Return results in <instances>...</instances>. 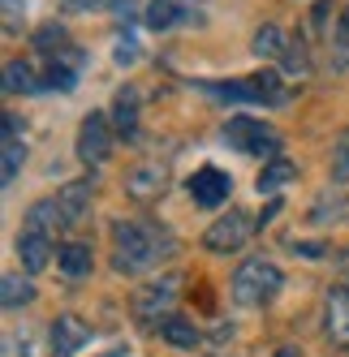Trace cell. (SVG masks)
I'll return each mask as SVG.
<instances>
[{
  "label": "cell",
  "mask_w": 349,
  "mask_h": 357,
  "mask_svg": "<svg viewBox=\"0 0 349 357\" xmlns=\"http://www.w3.org/2000/svg\"><path fill=\"white\" fill-rule=\"evenodd\" d=\"M285 47H289V39L281 35V26H259L255 31V56H267V61H281L285 56Z\"/></svg>",
  "instance_id": "20"
},
{
  "label": "cell",
  "mask_w": 349,
  "mask_h": 357,
  "mask_svg": "<svg viewBox=\"0 0 349 357\" xmlns=\"http://www.w3.org/2000/svg\"><path fill=\"white\" fill-rule=\"evenodd\" d=\"M160 336H164L168 344H177V349H194V344H198V327H194L190 319H177V314H172V319L160 327Z\"/></svg>",
  "instance_id": "22"
},
{
  "label": "cell",
  "mask_w": 349,
  "mask_h": 357,
  "mask_svg": "<svg viewBox=\"0 0 349 357\" xmlns=\"http://www.w3.org/2000/svg\"><path fill=\"white\" fill-rule=\"evenodd\" d=\"M0 297H5L9 310H17V305L35 301V284H31V280H22L17 271H9V275H5V284H0Z\"/></svg>",
  "instance_id": "21"
},
{
  "label": "cell",
  "mask_w": 349,
  "mask_h": 357,
  "mask_svg": "<svg viewBox=\"0 0 349 357\" xmlns=\"http://www.w3.org/2000/svg\"><path fill=\"white\" fill-rule=\"evenodd\" d=\"M104 357H126V349H121V344H117V349H108Z\"/></svg>",
  "instance_id": "31"
},
{
  "label": "cell",
  "mask_w": 349,
  "mask_h": 357,
  "mask_svg": "<svg viewBox=\"0 0 349 357\" xmlns=\"http://www.w3.org/2000/svg\"><path fill=\"white\" fill-rule=\"evenodd\" d=\"M272 357H302V349H297V344H281V349L272 353Z\"/></svg>",
  "instance_id": "29"
},
{
  "label": "cell",
  "mask_w": 349,
  "mask_h": 357,
  "mask_svg": "<svg viewBox=\"0 0 349 357\" xmlns=\"http://www.w3.org/2000/svg\"><path fill=\"white\" fill-rule=\"evenodd\" d=\"M5 91L9 95H39L43 91V78H39L27 61H9L5 65Z\"/></svg>",
  "instance_id": "16"
},
{
  "label": "cell",
  "mask_w": 349,
  "mask_h": 357,
  "mask_svg": "<svg viewBox=\"0 0 349 357\" xmlns=\"http://www.w3.org/2000/svg\"><path fill=\"white\" fill-rule=\"evenodd\" d=\"M177 254V241L164 224L151 220H117L112 224V267L121 275H142Z\"/></svg>",
  "instance_id": "1"
},
{
  "label": "cell",
  "mask_w": 349,
  "mask_h": 357,
  "mask_svg": "<svg viewBox=\"0 0 349 357\" xmlns=\"http://www.w3.org/2000/svg\"><path fill=\"white\" fill-rule=\"evenodd\" d=\"M224 142L233 151H242V155H259V160L263 155L276 160V151H281V134L263 121H251V116H233L224 125Z\"/></svg>",
  "instance_id": "5"
},
{
  "label": "cell",
  "mask_w": 349,
  "mask_h": 357,
  "mask_svg": "<svg viewBox=\"0 0 349 357\" xmlns=\"http://www.w3.org/2000/svg\"><path fill=\"white\" fill-rule=\"evenodd\" d=\"M57 263H61V271H65L69 280H82L95 259H91V245H87V241H69V245H61Z\"/></svg>",
  "instance_id": "17"
},
{
  "label": "cell",
  "mask_w": 349,
  "mask_h": 357,
  "mask_svg": "<svg viewBox=\"0 0 349 357\" xmlns=\"http://www.w3.org/2000/svg\"><path fill=\"white\" fill-rule=\"evenodd\" d=\"M168 181H172V172H168V160H138L130 172H126V194L134 202H156L168 194Z\"/></svg>",
  "instance_id": "7"
},
{
  "label": "cell",
  "mask_w": 349,
  "mask_h": 357,
  "mask_svg": "<svg viewBox=\"0 0 349 357\" xmlns=\"http://www.w3.org/2000/svg\"><path fill=\"white\" fill-rule=\"evenodd\" d=\"M323 336L349 353V284H332L323 297Z\"/></svg>",
  "instance_id": "9"
},
{
  "label": "cell",
  "mask_w": 349,
  "mask_h": 357,
  "mask_svg": "<svg viewBox=\"0 0 349 357\" xmlns=\"http://www.w3.org/2000/svg\"><path fill=\"white\" fill-rule=\"evenodd\" d=\"M91 340V331H87V323L78 319V314H61L57 323H52V357H73L82 344Z\"/></svg>",
  "instance_id": "12"
},
{
  "label": "cell",
  "mask_w": 349,
  "mask_h": 357,
  "mask_svg": "<svg viewBox=\"0 0 349 357\" xmlns=\"http://www.w3.org/2000/svg\"><path fill=\"white\" fill-rule=\"evenodd\" d=\"M341 267H345V271H349V250H345V254H341Z\"/></svg>",
  "instance_id": "32"
},
{
  "label": "cell",
  "mask_w": 349,
  "mask_h": 357,
  "mask_svg": "<svg viewBox=\"0 0 349 357\" xmlns=\"http://www.w3.org/2000/svg\"><path fill=\"white\" fill-rule=\"evenodd\" d=\"M35 47H39V52H47V56H52V47H61V52H65V26H43L35 35Z\"/></svg>",
  "instance_id": "25"
},
{
  "label": "cell",
  "mask_w": 349,
  "mask_h": 357,
  "mask_svg": "<svg viewBox=\"0 0 349 357\" xmlns=\"http://www.w3.org/2000/svg\"><path fill=\"white\" fill-rule=\"evenodd\" d=\"M177 22H186L181 0H151V5H147V26L151 31H168V26H177Z\"/></svg>",
  "instance_id": "19"
},
{
  "label": "cell",
  "mask_w": 349,
  "mask_h": 357,
  "mask_svg": "<svg viewBox=\"0 0 349 357\" xmlns=\"http://www.w3.org/2000/svg\"><path fill=\"white\" fill-rule=\"evenodd\" d=\"M17 259H22V267H27L31 275L43 271L47 263H52V237H47V233H35V228H22V237H17Z\"/></svg>",
  "instance_id": "13"
},
{
  "label": "cell",
  "mask_w": 349,
  "mask_h": 357,
  "mask_svg": "<svg viewBox=\"0 0 349 357\" xmlns=\"http://www.w3.org/2000/svg\"><path fill=\"white\" fill-rule=\"evenodd\" d=\"M22 13H27V0H5V31H9V35H17Z\"/></svg>",
  "instance_id": "28"
},
{
  "label": "cell",
  "mask_w": 349,
  "mask_h": 357,
  "mask_svg": "<svg viewBox=\"0 0 349 357\" xmlns=\"http://www.w3.org/2000/svg\"><path fill=\"white\" fill-rule=\"evenodd\" d=\"M285 284V275L276 263H267V259H246L237 271H233V301L237 305H267L272 297L281 293Z\"/></svg>",
  "instance_id": "2"
},
{
  "label": "cell",
  "mask_w": 349,
  "mask_h": 357,
  "mask_svg": "<svg viewBox=\"0 0 349 357\" xmlns=\"http://www.w3.org/2000/svg\"><path fill=\"white\" fill-rule=\"evenodd\" d=\"M138 56H142V47H138V39H134V35L117 39V65H134Z\"/></svg>",
  "instance_id": "27"
},
{
  "label": "cell",
  "mask_w": 349,
  "mask_h": 357,
  "mask_svg": "<svg viewBox=\"0 0 349 357\" xmlns=\"http://www.w3.org/2000/svg\"><path fill=\"white\" fill-rule=\"evenodd\" d=\"M281 65H285L289 73H306V69H311L306 47H302V43H289V47H285V56H281Z\"/></svg>",
  "instance_id": "26"
},
{
  "label": "cell",
  "mask_w": 349,
  "mask_h": 357,
  "mask_svg": "<svg viewBox=\"0 0 349 357\" xmlns=\"http://www.w3.org/2000/svg\"><path fill=\"white\" fill-rule=\"evenodd\" d=\"M251 237H255V215L242 211V207H233L229 215H220L207 233H203V245L211 254H233V250H242Z\"/></svg>",
  "instance_id": "6"
},
{
  "label": "cell",
  "mask_w": 349,
  "mask_h": 357,
  "mask_svg": "<svg viewBox=\"0 0 349 357\" xmlns=\"http://www.w3.org/2000/svg\"><path fill=\"white\" fill-rule=\"evenodd\" d=\"M328 172H332V181H336V185H349V130H341L336 142H332Z\"/></svg>",
  "instance_id": "23"
},
{
  "label": "cell",
  "mask_w": 349,
  "mask_h": 357,
  "mask_svg": "<svg viewBox=\"0 0 349 357\" xmlns=\"http://www.w3.org/2000/svg\"><path fill=\"white\" fill-rule=\"evenodd\" d=\"M297 176V164L293 160H285V155H276V160H267L263 164V172H259V194H276L281 185H289Z\"/></svg>",
  "instance_id": "18"
},
{
  "label": "cell",
  "mask_w": 349,
  "mask_h": 357,
  "mask_svg": "<svg viewBox=\"0 0 349 357\" xmlns=\"http://www.w3.org/2000/svg\"><path fill=\"white\" fill-rule=\"evenodd\" d=\"M177 289H181V275H177V271H164V275L151 280V284H142L138 297H134V319H138L142 327H156V331H160V327L172 319Z\"/></svg>",
  "instance_id": "4"
},
{
  "label": "cell",
  "mask_w": 349,
  "mask_h": 357,
  "mask_svg": "<svg viewBox=\"0 0 349 357\" xmlns=\"http://www.w3.org/2000/svg\"><path fill=\"white\" fill-rule=\"evenodd\" d=\"M198 91H207L211 99H224V104H281L285 99L276 73H251V78H229V82H198Z\"/></svg>",
  "instance_id": "3"
},
{
  "label": "cell",
  "mask_w": 349,
  "mask_h": 357,
  "mask_svg": "<svg viewBox=\"0 0 349 357\" xmlns=\"http://www.w3.org/2000/svg\"><path fill=\"white\" fill-rule=\"evenodd\" d=\"M91 185L87 181H73V185H65L61 194H57V207H61V215H65V224L73 228V224H82L87 215H91Z\"/></svg>",
  "instance_id": "15"
},
{
  "label": "cell",
  "mask_w": 349,
  "mask_h": 357,
  "mask_svg": "<svg viewBox=\"0 0 349 357\" xmlns=\"http://www.w3.org/2000/svg\"><path fill=\"white\" fill-rule=\"evenodd\" d=\"M138 108H142V99H138V86H121L117 91V104H112V125H117V134L121 138H138Z\"/></svg>",
  "instance_id": "14"
},
{
  "label": "cell",
  "mask_w": 349,
  "mask_h": 357,
  "mask_svg": "<svg viewBox=\"0 0 349 357\" xmlns=\"http://www.w3.org/2000/svg\"><path fill=\"white\" fill-rule=\"evenodd\" d=\"M186 190H190V198H194V207H220V202L233 194V176L207 164V168H198L190 181H186Z\"/></svg>",
  "instance_id": "10"
},
{
  "label": "cell",
  "mask_w": 349,
  "mask_h": 357,
  "mask_svg": "<svg viewBox=\"0 0 349 357\" xmlns=\"http://www.w3.org/2000/svg\"><path fill=\"white\" fill-rule=\"evenodd\" d=\"M0 172H5V185H13V176H17V168H22V160H27V142L22 138H5V146H0Z\"/></svg>",
  "instance_id": "24"
},
{
  "label": "cell",
  "mask_w": 349,
  "mask_h": 357,
  "mask_svg": "<svg viewBox=\"0 0 349 357\" xmlns=\"http://www.w3.org/2000/svg\"><path fill=\"white\" fill-rule=\"evenodd\" d=\"M108 155H112V125L104 112H91L78 130V160L91 168V164H104Z\"/></svg>",
  "instance_id": "8"
},
{
  "label": "cell",
  "mask_w": 349,
  "mask_h": 357,
  "mask_svg": "<svg viewBox=\"0 0 349 357\" xmlns=\"http://www.w3.org/2000/svg\"><path fill=\"white\" fill-rule=\"evenodd\" d=\"M65 5H73V9H95V5H104V0H65Z\"/></svg>",
  "instance_id": "30"
},
{
  "label": "cell",
  "mask_w": 349,
  "mask_h": 357,
  "mask_svg": "<svg viewBox=\"0 0 349 357\" xmlns=\"http://www.w3.org/2000/svg\"><path fill=\"white\" fill-rule=\"evenodd\" d=\"M78 69H82V52H78V47L52 52V56H47V69H43V91H73Z\"/></svg>",
  "instance_id": "11"
}]
</instances>
